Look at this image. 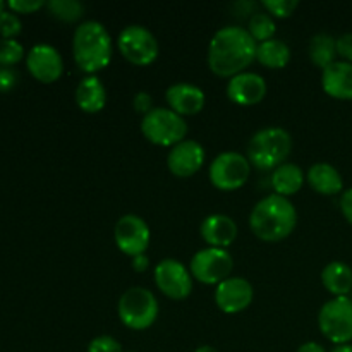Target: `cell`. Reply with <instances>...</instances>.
Masks as SVG:
<instances>
[{
	"mask_svg": "<svg viewBox=\"0 0 352 352\" xmlns=\"http://www.w3.org/2000/svg\"><path fill=\"white\" fill-rule=\"evenodd\" d=\"M298 352H327V351L323 349V347L320 346V344H316V342H306V344H302L301 347H299Z\"/></svg>",
	"mask_w": 352,
	"mask_h": 352,
	"instance_id": "obj_38",
	"label": "cell"
},
{
	"mask_svg": "<svg viewBox=\"0 0 352 352\" xmlns=\"http://www.w3.org/2000/svg\"><path fill=\"white\" fill-rule=\"evenodd\" d=\"M131 267H133V270L138 272V274H143V272H146L148 267H150V258L146 256V253L140 254V256H134L133 261H131Z\"/></svg>",
	"mask_w": 352,
	"mask_h": 352,
	"instance_id": "obj_37",
	"label": "cell"
},
{
	"mask_svg": "<svg viewBox=\"0 0 352 352\" xmlns=\"http://www.w3.org/2000/svg\"><path fill=\"white\" fill-rule=\"evenodd\" d=\"M47 9L50 16L62 23H78L85 16V6L76 0H50L47 2Z\"/></svg>",
	"mask_w": 352,
	"mask_h": 352,
	"instance_id": "obj_26",
	"label": "cell"
},
{
	"mask_svg": "<svg viewBox=\"0 0 352 352\" xmlns=\"http://www.w3.org/2000/svg\"><path fill=\"white\" fill-rule=\"evenodd\" d=\"M205 160V148L198 141L184 140L175 144L174 148H170L167 155V167L175 177L188 179L201 170Z\"/></svg>",
	"mask_w": 352,
	"mask_h": 352,
	"instance_id": "obj_14",
	"label": "cell"
},
{
	"mask_svg": "<svg viewBox=\"0 0 352 352\" xmlns=\"http://www.w3.org/2000/svg\"><path fill=\"white\" fill-rule=\"evenodd\" d=\"M256 60L267 69H284L291 60V48L282 40H268L256 48Z\"/></svg>",
	"mask_w": 352,
	"mask_h": 352,
	"instance_id": "obj_24",
	"label": "cell"
},
{
	"mask_svg": "<svg viewBox=\"0 0 352 352\" xmlns=\"http://www.w3.org/2000/svg\"><path fill=\"white\" fill-rule=\"evenodd\" d=\"M305 172L299 165L296 164H282L278 165L277 168L272 174V188H274L275 195L284 196V198H289V196H294L296 192L301 191V188L305 186Z\"/></svg>",
	"mask_w": 352,
	"mask_h": 352,
	"instance_id": "obj_23",
	"label": "cell"
},
{
	"mask_svg": "<svg viewBox=\"0 0 352 352\" xmlns=\"http://www.w3.org/2000/svg\"><path fill=\"white\" fill-rule=\"evenodd\" d=\"M6 6H7V3H3L2 0H0V14H2L3 10H6Z\"/></svg>",
	"mask_w": 352,
	"mask_h": 352,
	"instance_id": "obj_41",
	"label": "cell"
},
{
	"mask_svg": "<svg viewBox=\"0 0 352 352\" xmlns=\"http://www.w3.org/2000/svg\"><path fill=\"white\" fill-rule=\"evenodd\" d=\"M74 98L85 113H98L107 105V89L98 76H86L79 81Z\"/></svg>",
	"mask_w": 352,
	"mask_h": 352,
	"instance_id": "obj_21",
	"label": "cell"
},
{
	"mask_svg": "<svg viewBox=\"0 0 352 352\" xmlns=\"http://www.w3.org/2000/svg\"><path fill=\"white\" fill-rule=\"evenodd\" d=\"M234 270V258L227 250L205 248L195 253L189 265L192 278L205 285H219L230 277Z\"/></svg>",
	"mask_w": 352,
	"mask_h": 352,
	"instance_id": "obj_10",
	"label": "cell"
},
{
	"mask_svg": "<svg viewBox=\"0 0 352 352\" xmlns=\"http://www.w3.org/2000/svg\"><path fill=\"white\" fill-rule=\"evenodd\" d=\"M141 133L150 143L157 144V146L174 148L175 144L186 140L188 124H186L184 117L177 116L174 110L157 107L143 117Z\"/></svg>",
	"mask_w": 352,
	"mask_h": 352,
	"instance_id": "obj_6",
	"label": "cell"
},
{
	"mask_svg": "<svg viewBox=\"0 0 352 352\" xmlns=\"http://www.w3.org/2000/svg\"><path fill=\"white\" fill-rule=\"evenodd\" d=\"M24 48L17 40H6L0 38V65L12 67L17 62L23 60Z\"/></svg>",
	"mask_w": 352,
	"mask_h": 352,
	"instance_id": "obj_28",
	"label": "cell"
},
{
	"mask_svg": "<svg viewBox=\"0 0 352 352\" xmlns=\"http://www.w3.org/2000/svg\"><path fill=\"white\" fill-rule=\"evenodd\" d=\"M45 6L47 3L41 2V0H10V2H7V7L14 14H33Z\"/></svg>",
	"mask_w": 352,
	"mask_h": 352,
	"instance_id": "obj_32",
	"label": "cell"
},
{
	"mask_svg": "<svg viewBox=\"0 0 352 352\" xmlns=\"http://www.w3.org/2000/svg\"><path fill=\"white\" fill-rule=\"evenodd\" d=\"M337 55L344 62H352V33H344L337 38Z\"/></svg>",
	"mask_w": 352,
	"mask_h": 352,
	"instance_id": "obj_34",
	"label": "cell"
},
{
	"mask_svg": "<svg viewBox=\"0 0 352 352\" xmlns=\"http://www.w3.org/2000/svg\"><path fill=\"white\" fill-rule=\"evenodd\" d=\"M330 352H352L351 344H342V346H336Z\"/></svg>",
	"mask_w": 352,
	"mask_h": 352,
	"instance_id": "obj_39",
	"label": "cell"
},
{
	"mask_svg": "<svg viewBox=\"0 0 352 352\" xmlns=\"http://www.w3.org/2000/svg\"><path fill=\"white\" fill-rule=\"evenodd\" d=\"M199 234H201L203 241L210 248L227 250L237 239L239 229H237V223L229 215L213 213V215H208L203 220L201 227H199Z\"/></svg>",
	"mask_w": 352,
	"mask_h": 352,
	"instance_id": "obj_18",
	"label": "cell"
},
{
	"mask_svg": "<svg viewBox=\"0 0 352 352\" xmlns=\"http://www.w3.org/2000/svg\"><path fill=\"white\" fill-rule=\"evenodd\" d=\"M340 212H342L344 219L352 226V188L342 192V198H340Z\"/></svg>",
	"mask_w": 352,
	"mask_h": 352,
	"instance_id": "obj_36",
	"label": "cell"
},
{
	"mask_svg": "<svg viewBox=\"0 0 352 352\" xmlns=\"http://www.w3.org/2000/svg\"><path fill=\"white\" fill-rule=\"evenodd\" d=\"M133 109L136 113H141V116H146L153 110V98H151L150 93L140 91L134 95L133 98Z\"/></svg>",
	"mask_w": 352,
	"mask_h": 352,
	"instance_id": "obj_33",
	"label": "cell"
},
{
	"mask_svg": "<svg viewBox=\"0 0 352 352\" xmlns=\"http://www.w3.org/2000/svg\"><path fill=\"white\" fill-rule=\"evenodd\" d=\"M160 306L151 291L144 287H131L120 296L117 315L120 322L131 330H146L157 322Z\"/></svg>",
	"mask_w": 352,
	"mask_h": 352,
	"instance_id": "obj_5",
	"label": "cell"
},
{
	"mask_svg": "<svg viewBox=\"0 0 352 352\" xmlns=\"http://www.w3.org/2000/svg\"><path fill=\"white\" fill-rule=\"evenodd\" d=\"M298 226V212L289 198L268 195L254 205L250 215V229L265 243H278L294 232Z\"/></svg>",
	"mask_w": 352,
	"mask_h": 352,
	"instance_id": "obj_2",
	"label": "cell"
},
{
	"mask_svg": "<svg viewBox=\"0 0 352 352\" xmlns=\"http://www.w3.org/2000/svg\"><path fill=\"white\" fill-rule=\"evenodd\" d=\"M309 60L320 67L327 69L336 62L337 57V38H333L329 33H318L311 38L309 41Z\"/></svg>",
	"mask_w": 352,
	"mask_h": 352,
	"instance_id": "obj_25",
	"label": "cell"
},
{
	"mask_svg": "<svg viewBox=\"0 0 352 352\" xmlns=\"http://www.w3.org/2000/svg\"><path fill=\"white\" fill-rule=\"evenodd\" d=\"M306 181L313 191L322 196H336L344 189V179L340 172L327 162L311 165L306 174Z\"/></svg>",
	"mask_w": 352,
	"mask_h": 352,
	"instance_id": "obj_20",
	"label": "cell"
},
{
	"mask_svg": "<svg viewBox=\"0 0 352 352\" xmlns=\"http://www.w3.org/2000/svg\"><path fill=\"white\" fill-rule=\"evenodd\" d=\"M155 284L158 291L168 299L184 301L192 292V275L181 261L174 258H165L158 261L153 270Z\"/></svg>",
	"mask_w": 352,
	"mask_h": 352,
	"instance_id": "obj_11",
	"label": "cell"
},
{
	"mask_svg": "<svg viewBox=\"0 0 352 352\" xmlns=\"http://www.w3.org/2000/svg\"><path fill=\"white\" fill-rule=\"evenodd\" d=\"M251 174V164L246 155L237 151H223L208 168V177L213 188L219 191H237L248 182Z\"/></svg>",
	"mask_w": 352,
	"mask_h": 352,
	"instance_id": "obj_9",
	"label": "cell"
},
{
	"mask_svg": "<svg viewBox=\"0 0 352 352\" xmlns=\"http://www.w3.org/2000/svg\"><path fill=\"white\" fill-rule=\"evenodd\" d=\"M246 30L248 33L251 34V38L260 45L268 40H274V34L275 31H277V26H275V21L270 14L256 12L251 16Z\"/></svg>",
	"mask_w": 352,
	"mask_h": 352,
	"instance_id": "obj_27",
	"label": "cell"
},
{
	"mask_svg": "<svg viewBox=\"0 0 352 352\" xmlns=\"http://www.w3.org/2000/svg\"><path fill=\"white\" fill-rule=\"evenodd\" d=\"M261 7L272 17L285 19V17H291L294 14V10L299 7V2L298 0H263Z\"/></svg>",
	"mask_w": 352,
	"mask_h": 352,
	"instance_id": "obj_29",
	"label": "cell"
},
{
	"mask_svg": "<svg viewBox=\"0 0 352 352\" xmlns=\"http://www.w3.org/2000/svg\"><path fill=\"white\" fill-rule=\"evenodd\" d=\"M322 284L333 298H349L352 291V268L342 261H332L323 268Z\"/></svg>",
	"mask_w": 352,
	"mask_h": 352,
	"instance_id": "obj_22",
	"label": "cell"
},
{
	"mask_svg": "<svg viewBox=\"0 0 352 352\" xmlns=\"http://www.w3.org/2000/svg\"><path fill=\"white\" fill-rule=\"evenodd\" d=\"M292 150V138L282 127H265L253 134L248 143L246 158L258 170H275L285 164Z\"/></svg>",
	"mask_w": 352,
	"mask_h": 352,
	"instance_id": "obj_4",
	"label": "cell"
},
{
	"mask_svg": "<svg viewBox=\"0 0 352 352\" xmlns=\"http://www.w3.org/2000/svg\"><path fill=\"white\" fill-rule=\"evenodd\" d=\"M318 329L325 339L342 346L352 340V299L333 298L320 308Z\"/></svg>",
	"mask_w": 352,
	"mask_h": 352,
	"instance_id": "obj_7",
	"label": "cell"
},
{
	"mask_svg": "<svg viewBox=\"0 0 352 352\" xmlns=\"http://www.w3.org/2000/svg\"><path fill=\"white\" fill-rule=\"evenodd\" d=\"M258 43L246 28L226 26L213 34L208 45V67L219 78H234L246 72L256 60Z\"/></svg>",
	"mask_w": 352,
	"mask_h": 352,
	"instance_id": "obj_1",
	"label": "cell"
},
{
	"mask_svg": "<svg viewBox=\"0 0 352 352\" xmlns=\"http://www.w3.org/2000/svg\"><path fill=\"white\" fill-rule=\"evenodd\" d=\"M113 239H116L120 253L131 258L140 256V254L146 253L148 246H150V227L141 217L129 213L117 220L116 229H113Z\"/></svg>",
	"mask_w": 352,
	"mask_h": 352,
	"instance_id": "obj_12",
	"label": "cell"
},
{
	"mask_svg": "<svg viewBox=\"0 0 352 352\" xmlns=\"http://www.w3.org/2000/svg\"><path fill=\"white\" fill-rule=\"evenodd\" d=\"M165 100L168 103V109L174 110L181 117L196 116L205 109L206 103L205 91L191 82H175L168 86L165 91Z\"/></svg>",
	"mask_w": 352,
	"mask_h": 352,
	"instance_id": "obj_17",
	"label": "cell"
},
{
	"mask_svg": "<svg viewBox=\"0 0 352 352\" xmlns=\"http://www.w3.org/2000/svg\"><path fill=\"white\" fill-rule=\"evenodd\" d=\"M112 36L98 21H85L72 36V55L82 72L95 76L112 60Z\"/></svg>",
	"mask_w": 352,
	"mask_h": 352,
	"instance_id": "obj_3",
	"label": "cell"
},
{
	"mask_svg": "<svg viewBox=\"0 0 352 352\" xmlns=\"http://www.w3.org/2000/svg\"><path fill=\"white\" fill-rule=\"evenodd\" d=\"M88 352H124L119 340L112 336H98L89 342Z\"/></svg>",
	"mask_w": 352,
	"mask_h": 352,
	"instance_id": "obj_31",
	"label": "cell"
},
{
	"mask_svg": "<svg viewBox=\"0 0 352 352\" xmlns=\"http://www.w3.org/2000/svg\"><path fill=\"white\" fill-rule=\"evenodd\" d=\"M117 47L127 62L140 67L153 64L160 54V45L155 34L140 24L124 28L117 38Z\"/></svg>",
	"mask_w": 352,
	"mask_h": 352,
	"instance_id": "obj_8",
	"label": "cell"
},
{
	"mask_svg": "<svg viewBox=\"0 0 352 352\" xmlns=\"http://www.w3.org/2000/svg\"><path fill=\"white\" fill-rule=\"evenodd\" d=\"M322 88L336 100H352V62L336 60L323 69Z\"/></svg>",
	"mask_w": 352,
	"mask_h": 352,
	"instance_id": "obj_19",
	"label": "cell"
},
{
	"mask_svg": "<svg viewBox=\"0 0 352 352\" xmlns=\"http://www.w3.org/2000/svg\"><path fill=\"white\" fill-rule=\"evenodd\" d=\"M253 285L241 277H229L215 289V302L226 315H237L248 309L253 302Z\"/></svg>",
	"mask_w": 352,
	"mask_h": 352,
	"instance_id": "obj_15",
	"label": "cell"
},
{
	"mask_svg": "<svg viewBox=\"0 0 352 352\" xmlns=\"http://www.w3.org/2000/svg\"><path fill=\"white\" fill-rule=\"evenodd\" d=\"M227 98L241 107L258 105L267 96V82L256 72H241L227 82Z\"/></svg>",
	"mask_w": 352,
	"mask_h": 352,
	"instance_id": "obj_16",
	"label": "cell"
},
{
	"mask_svg": "<svg viewBox=\"0 0 352 352\" xmlns=\"http://www.w3.org/2000/svg\"><path fill=\"white\" fill-rule=\"evenodd\" d=\"M17 74L10 67H0V91H10L16 86Z\"/></svg>",
	"mask_w": 352,
	"mask_h": 352,
	"instance_id": "obj_35",
	"label": "cell"
},
{
	"mask_svg": "<svg viewBox=\"0 0 352 352\" xmlns=\"http://www.w3.org/2000/svg\"><path fill=\"white\" fill-rule=\"evenodd\" d=\"M26 67L36 81L52 85L58 81L64 72V60L58 50L52 45H34L26 55Z\"/></svg>",
	"mask_w": 352,
	"mask_h": 352,
	"instance_id": "obj_13",
	"label": "cell"
},
{
	"mask_svg": "<svg viewBox=\"0 0 352 352\" xmlns=\"http://www.w3.org/2000/svg\"><path fill=\"white\" fill-rule=\"evenodd\" d=\"M21 30H23V23L17 14H14L12 10H3L0 14V36L6 40H16Z\"/></svg>",
	"mask_w": 352,
	"mask_h": 352,
	"instance_id": "obj_30",
	"label": "cell"
},
{
	"mask_svg": "<svg viewBox=\"0 0 352 352\" xmlns=\"http://www.w3.org/2000/svg\"><path fill=\"white\" fill-rule=\"evenodd\" d=\"M195 352H219V351L212 346H201V347H198Z\"/></svg>",
	"mask_w": 352,
	"mask_h": 352,
	"instance_id": "obj_40",
	"label": "cell"
}]
</instances>
